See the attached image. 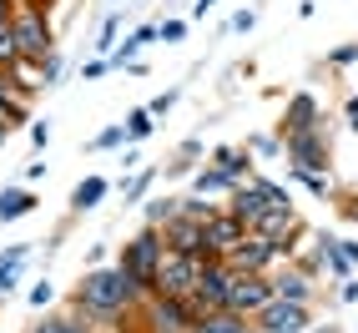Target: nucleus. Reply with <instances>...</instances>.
Wrapping results in <instances>:
<instances>
[{
    "label": "nucleus",
    "instance_id": "f257e3e1",
    "mask_svg": "<svg viewBox=\"0 0 358 333\" xmlns=\"http://www.w3.org/2000/svg\"><path fill=\"white\" fill-rule=\"evenodd\" d=\"M147 298H141V288L131 283V273L122 263H101V268H86L81 283H76V293H71V308L86 318V323H96V328H122V318L131 313V308H141Z\"/></svg>",
    "mask_w": 358,
    "mask_h": 333
},
{
    "label": "nucleus",
    "instance_id": "f03ea898",
    "mask_svg": "<svg viewBox=\"0 0 358 333\" xmlns=\"http://www.w3.org/2000/svg\"><path fill=\"white\" fill-rule=\"evenodd\" d=\"M162 257H166V237H162V227H141V232H131L127 243H122L116 263L131 273V283L141 288V298H152V293H157V268H162Z\"/></svg>",
    "mask_w": 358,
    "mask_h": 333
},
{
    "label": "nucleus",
    "instance_id": "7ed1b4c3",
    "mask_svg": "<svg viewBox=\"0 0 358 333\" xmlns=\"http://www.w3.org/2000/svg\"><path fill=\"white\" fill-rule=\"evenodd\" d=\"M10 26H15V45H20V61H26L31 71L56 51V26H51V10H41L36 0H20L15 15H10Z\"/></svg>",
    "mask_w": 358,
    "mask_h": 333
},
{
    "label": "nucleus",
    "instance_id": "20e7f679",
    "mask_svg": "<svg viewBox=\"0 0 358 333\" xmlns=\"http://www.w3.org/2000/svg\"><path fill=\"white\" fill-rule=\"evenodd\" d=\"M282 157H288L293 172H333V122L323 116V127L288 136L282 141Z\"/></svg>",
    "mask_w": 358,
    "mask_h": 333
},
{
    "label": "nucleus",
    "instance_id": "39448f33",
    "mask_svg": "<svg viewBox=\"0 0 358 333\" xmlns=\"http://www.w3.org/2000/svg\"><path fill=\"white\" fill-rule=\"evenodd\" d=\"M141 313H147V333H192L197 303L177 298V293H152L147 303H141Z\"/></svg>",
    "mask_w": 358,
    "mask_h": 333
},
{
    "label": "nucleus",
    "instance_id": "423d86ee",
    "mask_svg": "<svg viewBox=\"0 0 358 333\" xmlns=\"http://www.w3.org/2000/svg\"><path fill=\"white\" fill-rule=\"evenodd\" d=\"M232 278H237V273H232L227 257H202V263H197V288H192L197 313H207V308H227Z\"/></svg>",
    "mask_w": 358,
    "mask_h": 333
},
{
    "label": "nucleus",
    "instance_id": "0eeeda50",
    "mask_svg": "<svg viewBox=\"0 0 358 333\" xmlns=\"http://www.w3.org/2000/svg\"><path fill=\"white\" fill-rule=\"evenodd\" d=\"M273 298H278L273 293V273H237L232 278V293H227V308H232V313H243V318H257Z\"/></svg>",
    "mask_w": 358,
    "mask_h": 333
},
{
    "label": "nucleus",
    "instance_id": "6e6552de",
    "mask_svg": "<svg viewBox=\"0 0 358 333\" xmlns=\"http://www.w3.org/2000/svg\"><path fill=\"white\" fill-rule=\"evenodd\" d=\"M257 333H308L318 318H313V303H288V298H273L262 313L252 318Z\"/></svg>",
    "mask_w": 358,
    "mask_h": 333
},
{
    "label": "nucleus",
    "instance_id": "1a4fd4ad",
    "mask_svg": "<svg viewBox=\"0 0 358 333\" xmlns=\"http://www.w3.org/2000/svg\"><path fill=\"white\" fill-rule=\"evenodd\" d=\"M313 127H323V101L313 97V91H293L288 106H282V116H278V136L288 141V136L313 132Z\"/></svg>",
    "mask_w": 358,
    "mask_h": 333
},
{
    "label": "nucleus",
    "instance_id": "9d476101",
    "mask_svg": "<svg viewBox=\"0 0 358 333\" xmlns=\"http://www.w3.org/2000/svg\"><path fill=\"white\" fill-rule=\"evenodd\" d=\"M197 263H202V257H192V253H166L162 268H157V293L192 298V288H197Z\"/></svg>",
    "mask_w": 358,
    "mask_h": 333
},
{
    "label": "nucleus",
    "instance_id": "9b49d317",
    "mask_svg": "<svg viewBox=\"0 0 358 333\" xmlns=\"http://www.w3.org/2000/svg\"><path fill=\"white\" fill-rule=\"evenodd\" d=\"M227 263L237 273H273L278 268V243H273V237H262V232H248L243 243L227 253Z\"/></svg>",
    "mask_w": 358,
    "mask_h": 333
},
{
    "label": "nucleus",
    "instance_id": "f8f14e48",
    "mask_svg": "<svg viewBox=\"0 0 358 333\" xmlns=\"http://www.w3.org/2000/svg\"><path fill=\"white\" fill-rule=\"evenodd\" d=\"M162 237H166V253H192V257H212V248H207V222L187 218V212H177V218L162 227Z\"/></svg>",
    "mask_w": 358,
    "mask_h": 333
},
{
    "label": "nucleus",
    "instance_id": "ddd939ff",
    "mask_svg": "<svg viewBox=\"0 0 358 333\" xmlns=\"http://www.w3.org/2000/svg\"><path fill=\"white\" fill-rule=\"evenodd\" d=\"M273 293L288 298V303H313V298H318V278L303 273L298 263H278V268H273Z\"/></svg>",
    "mask_w": 358,
    "mask_h": 333
},
{
    "label": "nucleus",
    "instance_id": "4468645a",
    "mask_svg": "<svg viewBox=\"0 0 358 333\" xmlns=\"http://www.w3.org/2000/svg\"><path fill=\"white\" fill-rule=\"evenodd\" d=\"M243 237H248V222H237L227 207L207 222V248H212V257H227L237 243H243Z\"/></svg>",
    "mask_w": 358,
    "mask_h": 333
},
{
    "label": "nucleus",
    "instance_id": "2eb2a0df",
    "mask_svg": "<svg viewBox=\"0 0 358 333\" xmlns=\"http://www.w3.org/2000/svg\"><path fill=\"white\" fill-rule=\"evenodd\" d=\"M222 207L232 212V218H237V222H248V227H252V222L262 218V207H268V197H262V192H257V182L248 177V182H237V187H232V192L222 197Z\"/></svg>",
    "mask_w": 358,
    "mask_h": 333
},
{
    "label": "nucleus",
    "instance_id": "dca6fc26",
    "mask_svg": "<svg viewBox=\"0 0 358 333\" xmlns=\"http://www.w3.org/2000/svg\"><path fill=\"white\" fill-rule=\"evenodd\" d=\"M152 41H157V20H141L136 31H127L122 41H116V51L106 56V61H111V71H127V66H131V61L152 45Z\"/></svg>",
    "mask_w": 358,
    "mask_h": 333
},
{
    "label": "nucleus",
    "instance_id": "f3484780",
    "mask_svg": "<svg viewBox=\"0 0 358 333\" xmlns=\"http://www.w3.org/2000/svg\"><path fill=\"white\" fill-rule=\"evenodd\" d=\"M207 162L217 166V172H222L232 187L252 177V152H248V147H212V152H207Z\"/></svg>",
    "mask_w": 358,
    "mask_h": 333
},
{
    "label": "nucleus",
    "instance_id": "a211bd4d",
    "mask_svg": "<svg viewBox=\"0 0 358 333\" xmlns=\"http://www.w3.org/2000/svg\"><path fill=\"white\" fill-rule=\"evenodd\" d=\"M36 207H41L36 187H31V182H15V187L0 192V222H20V218H31Z\"/></svg>",
    "mask_w": 358,
    "mask_h": 333
},
{
    "label": "nucleus",
    "instance_id": "6ab92c4d",
    "mask_svg": "<svg viewBox=\"0 0 358 333\" xmlns=\"http://www.w3.org/2000/svg\"><path fill=\"white\" fill-rule=\"evenodd\" d=\"M31 253H36V243H10L6 253H0V298H6V293H15V283L26 278Z\"/></svg>",
    "mask_w": 358,
    "mask_h": 333
},
{
    "label": "nucleus",
    "instance_id": "aec40b11",
    "mask_svg": "<svg viewBox=\"0 0 358 333\" xmlns=\"http://www.w3.org/2000/svg\"><path fill=\"white\" fill-rule=\"evenodd\" d=\"M106 192H111V182H106L101 172L81 177L76 187H71V212H76V218H81V212H96V207L106 202Z\"/></svg>",
    "mask_w": 358,
    "mask_h": 333
},
{
    "label": "nucleus",
    "instance_id": "412c9836",
    "mask_svg": "<svg viewBox=\"0 0 358 333\" xmlns=\"http://www.w3.org/2000/svg\"><path fill=\"white\" fill-rule=\"evenodd\" d=\"M202 162H207V147H202V136H187L182 147L172 152V162L162 166V177H192Z\"/></svg>",
    "mask_w": 358,
    "mask_h": 333
},
{
    "label": "nucleus",
    "instance_id": "4be33fe9",
    "mask_svg": "<svg viewBox=\"0 0 358 333\" xmlns=\"http://www.w3.org/2000/svg\"><path fill=\"white\" fill-rule=\"evenodd\" d=\"M31 333H101L96 323H86L76 308H66V313H41Z\"/></svg>",
    "mask_w": 358,
    "mask_h": 333
},
{
    "label": "nucleus",
    "instance_id": "5701e85b",
    "mask_svg": "<svg viewBox=\"0 0 358 333\" xmlns=\"http://www.w3.org/2000/svg\"><path fill=\"white\" fill-rule=\"evenodd\" d=\"M243 313H232V308H207V313H197L192 333H243Z\"/></svg>",
    "mask_w": 358,
    "mask_h": 333
},
{
    "label": "nucleus",
    "instance_id": "b1692460",
    "mask_svg": "<svg viewBox=\"0 0 358 333\" xmlns=\"http://www.w3.org/2000/svg\"><path fill=\"white\" fill-rule=\"evenodd\" d=\"M192 192H197V197H227V192H232V182H227L212 162H202L197 172H192Z\"/></svg>",
    "mask_w": 358,
    "mask_h": 333
},
{
    "label": "nucleus",
    "instance_id": "393cba45",
    "mask_svg": "<svg viewBox=\"0 0 358 333\" xmlns=\"http://www.w3.org/2000/svg\"><path fill=\"white\" fill-rule=\"evenodd\" d=\"M127 147H131L127 122H111V127H101L96 136H91V152H127Z\"/></svg>",
    "mask_w": 358,
    "mask_h": 333
},
{
    "label": "nucleus",
    "instance_id": "a878e982",
    "mask_svg": "<svg viewBox=\"0 0 358 333\" xmlns=\"http://www.w3.org/2000/svg\"><path fill=\"white\" fill-rule=\"evenodd\" d=\"M157 177H162L157 166H141V172H131V177H127V187H122V197H127L122 207H131V202H147V192L157 187Z\"/></svg>",
    "mask_w": 358,
    "mask_h": 333
},
{
    "label": "nucleus",
    "instance_id": "bb28decb",
    "mask_svg": "<svg viewBox=\"0 0 358 333\" xmlns=\"http://www.w3.org/2000/svg\"><path fill=\"white\" fill-rule=\"evenodd\" d=\"M122 26H127V15H122V6H116V10H106V20H101V31H96V41H91V45H96V56H111V51H116V36H122Z\"/></svg>",
    "mask_w": 358,
    "mask_h": 333
},
{
    "label": "nucleus",
    "instance_id": "cd10ccee",
    "mask_svg": "<svg viewBox=\"0 0 358 333\" xmlns=\"http://www.w3.org/2000/svg\"><path fill=\"white\" fill-rule=\"evenodd\" d=\"M141 212H147V227H166L182 212V197H152V202H141Z\"/></svg>",
    "mask_w": 358,
    "mask_h": 333
},
{
    "label": "nucleus",
    "instance_id": "c85d7f7f",
    "mask_svg": "<svg viewBox=\"0 0 358 333\" xmlns=\"http://www.w3.org/2000/svg\"><path fill=\"white\" fill-rule=\"evenodd\" d=\"M288 172H293V166H288ZM293 182L303 187L308 197H318V202L333 197V172H293Z\"/></svg>",
    "mask_w": 358,
    "mask_h": 333
},
{
    "label": "nucleus",
    "instance_id": "c756f323",
    "mask_svg": "<svg viewBox=\"0 0 358 333\" xmlns=\"http://www.w3.org/2000/svg\"><path fill=\"white\" fill-rule=\"evenodd\" d=\"M20 45H15V26L10 20H0V71H20Z\"/></svg>",
    "mask_w": 358,
    "mask_h": 333
},
{
    "label": "nucleus",
    "instance_id": "7c9ffc66",
    "mask_svg": "<svg viewBox=\"0 0 358 333\" xmlns=\"http://www.w3.org/2000/svg\"><path fill=\"white\" fill-rule=\"evenodd\" d=\"M252 182H257V192L268 197V207H293L288 182H273V177H262V172H252Z\"/></svg>",
    "mask_w": 358,
    "mask_h": 333
},
{
    "label": "nucleus",
    "instance_id": "2f4dec72",
    "mask_svg": "<svg viewBox=\"0 0 358 333\" xmlns=\"http://www.w3.org/2000/svg\"><path fill=\"white\" fill-rule=\"evenodd\" d=\"M61 76H66V56L61 51H51L41 66H36V86L45 91V86H61Z\"/></svg>",
    "mask_w": 358,
    "mask_h": 333
},
{
    "label": "nucleus",
    "instance_id": "473e14b6",
    "mask_svg": "<svg viewBox=\"0 0 358 333\" xmlns=\"http://www.w3.org/2000/svg\"><path fill=\"white\" fill-rule=\"evenodd\" d=\"M127 132H131V141H147V136L157 132V116H152L147 106H131V111H127Z\"/></svg>",
    "mask_w": 358,
    "mask_h": 333
},
{
    "label": "nucleus",
    "instance_id": "72a5a7b5",
    "mask_svg": "<svg viewBox=\"0 0 358 333\" xmlns=\"http://www.w3.org/2000/svg\"><path fill=\"white\" fill-rule=\"evenodd\" d=\"M182 212H187V218H197V222H212V218L222 212V202H207V197H197V192H187V197H182Z\"/></svg>",
    "mask_w": 358,
    "mask_h": 333
},
{
    "label": "nucleus",
    "instance_id": "f704fd0d",
    "mask_svg": "<svg viewBox=\"0 0 358 333\" xmlns=\"http://www.w3.org/2000/svg\"><path fill=\"white\" fill-rule=\"evenodd\" d=\"M248 152L273 162V157H282V136H278V132H257V136H248Z\"/></svg>",
    "mask_w": 358,
    "mask_h": 333
},
{
    "label": "nucleus",
    "instance_id": "c9c22d12",
    "mask_svg": "<svg viewBox=\"0 0 358 333\" xmlns=\"http://www.w3.org/2000/svg\"><path fill=\"white\" fill-rule=\"evenodd\" d=\"M187 31H192V20H182V15H172V20H157V41H162V45H177V41H187Z\"/></svg>",
    "mask_w": 358,
    "mask_h": 333
},
{
    "label": "nucleus",
    "instance_id": "e433bc0d",
    "mask_svg": "<svg viewBox=\"0 0 358 333\" xmlns=\"http://www.w3.org/2000/svg\"><path fill=\"white\" fill-rule=\"evenodd\" d=\"M26 303H31V313H36V308H41V313H45V308H51V303H56V288H51V278H36V283H31V288H26Z\"/></svg>",
    "mask_w": 358,
    "mask_h": 333
},
{
    "label": "nucleus",
    "instance_id": "4c0bfd02",
    "mask_svg": "<svg viewBox=\"0 0 358 333\" xmlns=\"http://www.w3.org/2000/svg\"><path fill=\"white\" fill-rule=\"evenodd\" d=\"M323 66H328V71H348V66H358V41H348V45H333V51L323 56Z\"/></svg>",
    "mask_w": 358,
    "mask_h": 333
},
{
    "label": "nucleus",
    "instance_id": "58836bf2",
    "mask_svg": "<svg viewBox=\"0 0 358 333\" xmlns=\"http://www.w3.org/2000/svg\"><path fill=\"white\" fill-rule=\"evenodd\" d=\"M252 26H257V10H252V6H243V10H232V20H227V31H232V36H248Z\"/></svg>",
    "mask_w": 358,
    "mask_h": 333
},
{
    "label": "nucleus",
    "instance_id": "ea45409f",
    "mask_svg": "<svg viewBox=\"0 0 358 333\" xmlns=\"http://www.w3.org/2000/svg\"><path fill=\"white\" fill-rule=\"evenodd\" d=\"M6 122H10V132H15V127H31V101L15 97V101L6 106Z\"/></svg>",
    "mask_w": 358,
    "mask_h": 333
},
{
    "label": "nucleus",
    "instance_id": "a19ab883",
    "mask_svg": "<svg viewBox=\"0 0 358 333\" xmlns=\"http://www.w3.org/2000/svg\"><path fill=\"white\" fill-rule=\"evenodd\" d=\"M106 71H111V61H106V56H91V61H86V66L76 71V76H81V81H101Z\"/></svg>",
    "mask_w": 358,
    "mask_h": 333
},
{
    "label": "nucleus",
    "instance_id": "79ce46f5",
    "mask_svg": "<svg viewBox=\"0 0 358 333\" xmlns=\"http://www.w3.org/2000/svg\"><path fill=\"white\" fill-rule=\"evenodd\" d=\"M10 101H15V71H0V122H6Z\"/></svg>",
    "mask_w": 358,
    "mask_h": 333
},
{
    "label": "nucleus",
    "instance_id": "37998d69",
    "mask_svg": "<svg viewBox=\"0 0 358 333\" xmlns=\"http://www.w3.org/2000/svg\"><path fill=\"white\" fill-rule=\"evenodd\" d=\"M338 303H343V308H353V303H358V273L338 278Z\"/></svg>",
    "mask_w": 358,
    "mask_h": 333
},
{
    "label": "nucleus",
    "instance_id": "c03bdc74",
    "mask_svg": "<svg viewBox=\"0 0 358 333\" xmlns=\"http://www.w3.org/2000/svg\"><path fill=\"white\" fill-rule=\"evenodd\" d=\"M338 218H343L348 227H358V192H343V197H338Z\"/></svg>",
    "mask_w": 358,
    "mask_h": 333
},
{
    "label": "nucleus",
    "instance_id": "a18cd8bd",
    "mask_svg": "<svg viewBox=\"0 0 358 333\" xmlns=\"http://www.w3.org/2000/svg\"><path fill=\"white\" fill-rule=\"evenodd\" d=\"M177 97H182V91H162V97H157V101H147V111H152V116H157V122H162V116H166V111H172V106H177Z\"/></svg>",
    "mask_w": 358,
    "mask_h": 333
},
{
    "label": "nucleus",
    "instance_id": "49530a36",
    "mask_svg": "<svg viewBox=\"0 0 358 333\" xmlns=\"http://www.w3.org/2000/svg\"><path fill=\"white\" fill-rule=\"evenodd\" d=\"M101 263H111V248L106 243H91L86 248V268H101Z\"/></svg>",
    "mask_w": 358,
    "mask_h": 333
},
{
    "label": "nucleus",
    "instance_id": "de8ad7c7",
    "mask_svg": "<svg viewBox=\"0 0 358 333\" xmlns=\"http://www.w3.org/2000/svg\"><path fill=\"white\" fill-rule=\"evenodd\" d=\"M116 166H122V172H141V147H136V141L122 152V162H116Z\"/></svg>",
    "mask_w": 358,
    "mask_h": 333
},
{
    "label": "nucleus",
    "instance_id": "09e8293b",
    "mask_svg": "<svg viewBox=\"0 0 358 333\" xmlns=\"http://www.w3.org/2000/svg\"><path fill=\"white\" fill-rule=\"evenodd\" d=\"M26 132H31V147H36V152L45 147V141H51V127H45V122H31Z\"/></svg>",
    "mask_w": 358,
    "mask_h": 333
},
{
    "label": "nucleus",
    "instance_id": "8fccbe9b",
    "mask_svg": "<svg viewBox=\"0 0 358 333\" xmlns=\"http://www.w3.org/2000/svg\"><path fill=\"white\" fill-rule=\"evenodd\" d=\"M338 248H343V257H348V268L358 273V237H338Z\"/></svg>",
    "mask_w": 358,
    "mask_h": 333
},
{
    "label": "nucleus",
    "instance_id": "3c124183",
    "mask_svg": "<svg viewBox=\"0 0 358 333\" xmlns=\"http://www.w3.org/2000/svg\"><path fill=\"white\" fill-rule=\"evenodd\" d=\"M343 127H348V132H358V97H348V101H343Z\"/></svg>",
    "mask_w": 358,
    "mask_h": 333
},
{
    "label": "nucleus",
    "instance_id": "603ef678",
    "mask_svg": "<svg viewBox=\"0 0 358 333\" xmlns=\"http://www.w3.org/2000/svg\"><path fill=\"white\" fill-rule=\"evenodd\" d=\"M41 177H45V162H36V157H31V162H26V182H31V187H36V182H41Z\"/></svg>",
    "mask_w": 358,
    "mask_h": 333
},
{
    "label": "nucleus",
    "instance_id": "864d4df0",
    "mask_svg": "<svg viewBox=\"0 0 358 333\" xmlns=\"http://www.w3.org/2000/svg\"><path fill=\"white\" fill-rule=\"evenodd\" d=\"M187 6H192V20H202L212 6H217V0H187Z\"/></svg>",
    "mask_w": 358,
    "mask_h": 333
},
{
    "label": "nucleus",
    "instance_id": "5fc2aeb1",
    "mask_svg": "<svg viewBox=\"0 0 358 333\" xmlns=\"http://www.w3.org/2000/svg\"><path fill=\"white\" fill-rule=\"evenodd\" d=\"M6 136H10V122H0V147H6Z\"/></svg>",
    "mask_w": 358,
    "mask_h": 333
},
{
    "label": "nucleus",
    "instance_id": "6e6d98bb",
    "mask_svg": "<svg viewBox=\"0 0 358 333\" xmlns=\"http://www.w3.org/2000/svg\"><path fill=\"white\" fill-rule=\"evenodd\" d=\"M318 333H338V323H323V328H318Z\"/></svg>",
    "mask_w": 358,
    "mask_h": 333
},
{
    "label": "nucleus",
    "instance_id": "4d7b16f0",
    "mask_svg": "<svg viewBox=\"0 0 358 333\" xmlns=\"http://www.w3.org/2000/svg\"><path fill=\"white\" fill-rule=\"evenodd\" d=\"M243 333H257V323H252V318H248V323H243Z\"/></svg>",
    "mask_w": 358,
    "mask_h": 333
}]
</instances>
